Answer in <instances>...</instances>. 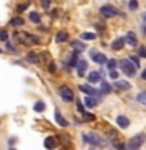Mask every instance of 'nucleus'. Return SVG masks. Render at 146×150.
Here are the masks:
<instances>
[{
  "instance_id": "nucleus-43",
  "label": "nucleus",
  "mask_w": 146,
  "mask_h": 150,
  "mask_svg": "<svg viewBox=\"0 0 146 150\" xmlns=\"http://www.w3.org/2000/svg\"><path fill=\"white\" fill-rule=\"evenodd\" d=\"M9 150H14V149H9Z\"/></svg>"
},
{
  "instance_id": "nucleus-7",
  "label": "nucleus",
  "mask_w": 146,
  "mask_h": 150,
  "mask_svg": "<svg viewBox=\"0 0 146 150\" xmlns=\"http://www.w3.org/2000/svg\"><path fill=\"white\" fill-rule=\"evenodd\" d=\"M79 91L85 92L87 96H93V97H99V96H101V92H99L97 89L91 88L89 84H79Z\"/></svg>"
},
{
  "instance_id": "nucleus-37",
  "label": "nucleus",
  "mask_w": 146,
  "mask_h": 150,
  "mask_svg": "<svg viewBox=\"0 0 146 150\" xmlns=\"http://www.w3.org/2000/svg\"><path fill=\"white\" fill-rule=\"evenodd\" d=\"M138 55L143 56V58H146V49H145V47H140V49H138Z\"/></svg>"
},
{
  "instance_id": "nucleus-26",
  "label": "nucleus",
  "mask_w": 146,
  "mask_h": 150,
  "mask_svg": "<svg viewBox=\"0 0 146 150\" xmlns=\"http://www.w3.org/2000/svg\"><path fill=\"white\" fill-rule=\"evenodd\" d=\"M137 100H138L141 105H146V91H141L137 94Z\"/></svg>"
},
{
  "instance_id": "nucleus-3",
  "label": "nucleus",
  "mask_w": 146,
  "mask_h": 150,
  "mask_svg": "<svg viewBox=\"0 0 146 150\" xmlns=\"http://www.w3.org/2000/svg\"><path fill=\"white\" fill-rule=\"evenodd\" d=\"M85 141L89 144H93V145H97V147H105L107 145V139H104L101 134H97V133H88V134H85L83 136Z\"/></svg>"
},
{
  "instance_id": "nucleus-27",
  "label": "nucleus",
  "mask_w": 146,
  "mask_h": 150,
  "mask_svg": "<svg viewBox=\"0 0 146 150\" xmlns=\"http://www.w3.org/2000/svg\"><path fill=\"white\" fill-rule=\"evenodd\" d=\"M101 86H102V92L104 94H110L112 92V86L107 81H101Z\"/></svg>"
},
{
  "instance_id": "nucleus-15",
  "label": "nucleus",
  "mask_w": 146,
  "mask_h": 150,
  "mask_svg": "<svg viewBox=\"0 0 146 150\" xmlns=\"http://www.w3.org/2000/svg\"><path fill=\"white\" fill-rule=\"evenodd\" d=\"M126 42L130 47H137V45H138V39H137V35H135L134 31H129L126 35Z\"/></svg>"
},
{
  "instance_id": "nucleus-5",
  "label": "nucleus",
  "mask_w": 146,
  "mask_h": 150,
  "mask_svg": "<svg viewBox=\"0 0 146 150\" xmlns=\"http://www.w3.org/2000/svg\"><path fill=\"white\" fill-rule=\"evenodd\" d=\"M99 13H101V16H102V17L112 19V17H115L120 11H118V9L113 6V5H102V6L99 8Z\"/></svg>"
},
{
  "instance_id": "nucleus-42",
  "label": "nucleus",
  "mask_w": 146,
  "mask_h": 150,
  "mask_svg": "<svg viewBox=\"0 0 146 150\" xmlns=\"http://www.w3.org/2000/svg\"><path fill=\"white\" fill-rule=\"evenodd\" d=\"M145 21H146V13H145Z\"/></svg>"
},
{
  "instance_id": "nucleus-10",
  "label": "nucleus",
  "mask_w": 146,
  "mask_h": 150,
  "mask_svg": "<svg viewBox=\"0 0 146 150\" xmlns=\"http://www.w3.org/2000/svg\"><path fill=\"white\" fill-rule=\"evenodd\" d=\"M77 75L79 77H85V72H87V69H88V63L85 59H79V63H77Z\"/></svg>"
},
{
  "instance_id": "nucleus-21",
  "label": "nucleus",
  "mask_w": 146,
  "mask_h": 150,
  "mask_svg": "<svg viewBox=\"0 0 146 150\" xmlns=\"http://www.w3.org/2000/svg\"><path fill=\"white\" fill-rule=\"evenodd\" d=\"M9 25H11V27H14V28H16V27H22V25H24V19H22L21 16H17V17H13L11 21H9Z\"/></svg>"
},
{
  "instance_id": "nucleus-35",
  "label": "nucleus",
  "mask_w": 146,
  "mask_h": 150,
  "mask_svg": "<svg viewBox=\"0 0 146 150\" xmlns=\"http://www.w3.org/2000/svg\"><path fill=\"white\" fill-rule=\"evenodd\" d=\"M129 59H130V61H132V63H134L135 66H137V67H140V61H138V58H137V56H130Z\"/></svg>"
},
{
  "instance_id": "nucleus-25",
  "label": "nucleus",
  "mask_w": 146,
  "mask_h": 150,
  "mask_svg": "<svg viewBox=\"0 0 146 150\" xmlns=\"http://www.w3.org/2000/svg\"><path fill=\"white\" fill-rule=\"evenodd\" d=\"M94 38H96V35H94V33H89V31H85L80 35V39H83V41H93Z\"/></svg>"
},
{
  "instance_id": "nucleus-14",
  "label": "nucleus",
  "mask_w": 146,
  "mask_h": 150,
  "mask_svg": "<svg viewBox=\"0 0 146 150\" xmlns=\"http://www.w3.org/2000/svg\"><path fill=\"white\" fill-rule=\"evenodd\" d=\"M124 44H126V38H116V39L112 42V50H115V52L122 50Z\"/></svg>"
},
{
  "instance_id": "nucleus-19",
  "label": "nucleus",
  "mask_w": 146,
  "mask_h": 150,
  "mask_svg": "<svg viewBox=\"0 0 146 150\" xmlns=\"http://www.w3.org/2000/svg\"><path fill=\"white\" fill-rule=\"evenodd\" d=\"M99 81H102L99 72H89V75H88V83H89V84H96V83H99Z\"/></svg>"
},
{
  "instance_id": "nucleus-16",
  "label": "nucleus",
  "mask_w": 146,
  "mask_h": 150,
  "mask_svg": "<svg viewBox=\"0 0 146 150\" xmlns=\"http://www.w3.org/2000/svg\"><path fill=\"white\" fill-rule=\"evenodd\" d=\"M115 89H116V91H120V92H122V91H129V89H130V84L127 83V81H124V80H116Z\"/></svg>"
},
{
  "instance_id": "nucleus-13",
  "label": "nucleus",
  "mask_w": 146,
  "mask_h": 150,
  "mask_svg": "<svg viewBox=\"0 0 146 150\" xmlns=\"http://www.w3.org/2000/svg\"><path fill=\"white\" fill-rule=\"evenodd\" d=\"M55 41L58 42V44H63V42H68V41H69V33H68V31H64V30L58 31V33L55 35Z\"/></svg>"
},
{
  "instance_id": "nucleus-20",
  "label": "nucleus",
  "mask_w": 146,
  "mask_h": 150,
  "mask_svg": "<svg viewBox=\"0 0 146 150\" xmlns=\"http://www.w3.org/2000/svg\"><path fill=\"white\" fill-rule=\"evenodd\" d=\"M27 61L31 64H39L41 63V55H36V53H28L27 55Z\"/></svg>"
},
{
  "instance_id": "nucleus-38",
  "label": "nucleus",
  "mask_w": 146,
  "mask_h": 150,
  "mask_svg": "<svg viewBox=\"0 0 146 150\" xmlns=\"http://www.w3.org/2000/svg\"><path fill=\"white\" fill-rule=\"evenodd\" d=\"M94 28H96V30H97V31H104V28H105V27H104V25H102V23H99V22H97V23H96V25H94Z\"/></svg>"
},
{
  "instance_id": "nucleus-11",
  "label": "nucleus",
  "mask_w": 146,
  "mask_h": 150,
  "mask_svg": "<svg viewBox=\"0 0 146 150\" xmlns=\"http://www.w3.org/2000/svg\"><path fill=\"white\" fill-rule=\"evenodd\" d=\"M54 119H55V122H57V125L63 127V128H64V127H68V125H69V124H68V120L64 119V117H63V114H61L60 111H55V112H54Z\"/></svg>"
},
{
  "instance_id": "nucleus-9",
  "label": "nucleus",
  "mask_w": 146,
  "mask_h": 150,
  "mask_svg": "<svg viewBox=\"0 0 146 150\" xmlns=\"http://www.w3.org/2000/svg\"><path fill=\"white\" fill-rule=\"evenodd\" d=\"M116 125L120 127V128L126 130L127 127L130 125V120H129V117H127V116H124V114H120V116H116Z\"/></svg>"
},
{
  "instance_id": "nucleus-6",
  "label": "nucleus",
  "mask_w": 146,
  "mask_h": 150,
  "mask_svg": "<svg viewBox=\"0 0 146 150\" xmlns=\"http://www.w3.org/2000/svg\"><path fill=\"white\" fill-rule=\"evenodd\" d=\"M89 58L93 59V63H97V64H104V63H107V56L101 53V52H97V50H91L89 52Z\"/></svg>"
},
{
  "instance_id": "nucleus-8",
  "label": "nucleus",
  "mask_w": 146,
  "mask_h": 150,
  "mask_svg": "<svg viewBox=\"0 0 146 150\" xmlns=\"http://www.w3.org/2000/svg\"><path fill=\"white\" fill-rule=\"evenodd\" d=\"M104 134H105V138L108 141H112L113 144H116L118 141H120V138H121V136L118 134V130H115V128H107L105 131H104Z\"/></svg>"
},
{
  "instance_id": "nucleus-32",
  "label": "nucleus",
  "mask_w": 146,
  "mask_h": 150,
  "mask_svg": "<svg viewBox=\"0 0 146 150\" xmlns=\"http://www.w3.org/2000/svg\"><path fill=\"white\" fill-rule=\"evenodd\" d=\"M0 39H2V41H8V33L5 31V30L0 31Z\"/></svg>"
},
{
  "instance_id": "nucleus-23",
  "label": "nucleus",
  "mask_w": 146,
  "mask_h": 150,
  "mask_svg": "<svg viewBox=\"0 0 146 150\" xmlns=\"http://www.w3.org/2000/svg\"><path fill=\"white\" fill-rule=\"evenodd\" d=\"M33 110H35L36 112H42L46 110V103L42 102V100H38V102H35V105H33Z\"/></svg>"
},
{
  "instance_id": "nucleus-31",
  "label": "nucleus",
  "mask_w": 146,
  "mask_h": 150,
  "mask_svg": "<svg viewBox=\"0 0 146 150\" xmlns=\"http://www.w3.org/2000/svg\"><path fill=\"white\" fill-rule=\"evenodd\" d=\"M49 72H50V74H55V72H57V66H55V63H49Z\"/></svg>"
},
{
  "instance_id": "nucleus-36",
  "label": "nucleus",
  "mask_w": 146,
  "mask_h": 150,
  "mask_svg": "<svg viewBox=\"0 0 146 150\" xmlns=\"http://www.w3.org/2000/svg\"><path fill=\"white\" fill-rule=\"evenodd\" d=\"M110 78H112V80H118V72H116L115 69L110 70Z\"/></svg>"
},
{
  "instance_id": "nucleus-2",
  "label": "nucleus",
  "mask_w": 146,
  "mask_h": 150,
  "mask_svg": "<svg viewBox=\"0 0 146 150\" xmlns=\"http://www.w3.org/2000/svg\"><path fill=\"white\" fill-rule=\"evenodd\" d=\"M146 142V134L145 133H138L134 138H130V141L127 142V150H140L141 145Z\"/></svg>"
},
{
  "instance_id": "nucleus-33",
  "label": "nucleus",
  "mask_w": 146,
  "mask_h": 150,
  "mask_svg": "<svg viewBox=\"0 0 146 150\" xmlns=\"http://www.w3.org/2000/svg\"><path fill=\"white\" fill-rule=\"evenodd\" d=\"M83 119H85V120H94L96 117H94V114H88V112H85V114H83Z\"/></svg>"
},
{
  "instance_id": "nucleus-30",
  "label": "nucleus",
  "mask_w": 146,
  "mask_h": 150,
  "mask_svg": "<svg viewBox=\"0 0 146 150\" xmlns=\"http://www.w3.org/2000/svg\"><path fill=\"white\" fill-rule=\"evenodd\" d=\"M115 66H116V61H115V59H108V61H107V67L110 69V70L115 69Z\"/></svg>"
},
{
  "instance_id": "nucleus-34",
  "label": "nucleus",
  "mask_w": 146,
  "mask_h": 150,
  "mask_svg": "<svg viewBox=\"0 0 146 150\" xmlns=\"http://www.w3.org/2000/svg\"><path fill=\"white\" fill-rule=\"evenodd\" d=\"M27 6H28V2H27V3H22V5H19V6L16 8V11H17V13H21V11H24V9H25Z\"/></svg>"
},
{
  "instance_id": "nucleus-12",
  "label": "nucleus",
  "mask_w": 146,
  "mask_h": 150,
  "mask_svg": "<svg viewBox=\"0 0 146 150\" xmlns=\"http://www.w3.org/2000/svg\"><path fill=\"white\" fill-rule=\"evenodd\" d=\"M57 138L55 136H47V138L44 139V147L47 149V150H54L55 147H57Z\"/></svg>"
},
{
  "instance_id": "nucleus-39",
  "label": "nucleus",
  "mask_w": 146,
  "mask_h": 150,
  "mask_svg": "<svg viewBox=\"0 0 146 150\" xmlns=\"http://www.w3.org/2000/svg\"><path fill=\"white\" fill-rule=\"evenodd\" d=\"M42 6H44V8H49V6H50V0H42Z\"/></svg>"
},
{
  "instance_id": "nucleus-17",
  "label": "nucleus",
  "mask_w": 146,
  "mask_h": 150,
  "mask_svg": "<svg viewBox=\"0 0 146 150\" xmlns=\"http://www.w3.org/2000/svg\"><path fill=\"white\" fill-rule=\"evenodd\" d=\"M83 103L87 108H94L97 105V97H93V96H87L83 98Z\"/></svg>"
},
{
  "instance_id": "nucleus-41",
  "label": "nucleus",
  "mask_w": 146,
  "mask_h": 150,
  "mask_svg": "<svg viewBox=\"0 0 146 150\" xmlns=\"http://www.w3.org/2000/svg\"><path fill=\"white\" fill-rule=\"evenodd\" d=\"M141 30H143V33H146V25H141Z\"/></svg>"
},
{
  "instance_id": "nucleus-24",
  "label": "nucleus",
  "mask_w": 146,
  "mask_h": 150,
  "mask_svg": "<svg viewBox=\"0 0 146 150\" xmlns=\"http://www.w3.org/2000/svg\"><path fill=\"white\" fill-rule=\"evenodd\" d=\"M71 44H72V47H74V52H83V49H85V44L83 42H80V41H72L71 42Z\"/></svg>"
},
{
  "instance_id": "nucleus-28",
  "label": "nucleus",
  "mask_w": 146,
  "mask_h": 150,
  "mask_svg": "<svg viewBox=\"0 0 146 150\" xmlns=\"http://www.w3.org/2000/svg\"><path fill=\"white\" fill-rule=\"evenodd\" d=\"M77 111H79L82 116L85 114V112H87V111H85V103L80 102V100H77Z\"/></svg>"
},
{
  "instance_id": "nucleus-29",
  "label": "nucleus",
  "mask_w": 146,
  "mask_h": 150,
  "mask_svg": "<svg viewBox=\"0 0 146 150\" xmlns=\"http://www.w3.org/2000/svg\"><path fill=\"white\" fill-rule=\"evenodd\" d=\"M129 9H130V11L138 9V2H137V0H130V2H129Z\"/></svg>"
},
{
  "instance_id": "nucleus-18",
  "label": "nucleus",
  "mask_w": 146,
  "mask_h": 150,
  "mask_svg": "<svg viewBox=\"0 0 146 150\" xmlns=\"http://www.w3.org/2000/svg\"><path fill=\"white\" fill-rule=\"evenodd\" d=\"M77 63H79L77 52H72V53L69 55V58L66 59V66H69V67H74V66H77Z\"/></svg>"
},
{
  "instance_id": "nucleus-40",
  "label": "nucleus",
  "mask_w": 146,
  "mask_h": 150,
  "mask_svg": "<svg viewBox=\"0 0 146 150\" xmlns=\"http://www.w3.org/2000/svg\"><path fill=\"white\" fill-rule=\"evenodd\" d=\"M140 77L143 78V80H146V69H143V70H141V75H140Z\"/></svg>"
},
{
  "instance_id": "nucleus-22",
  "label": "nucleus",
  "mask_w": 146,
  "mask_h": 150,
  "mask_svg": "<svg viewBox=\"0 0 146 150\" xmlns=\"http://www.w3.org/2000/svg\"><path fill=\"white\" fill-rule=\"evenodd\" d=\"M28 19H30V22H33V23H39L41 22V16H39V13H36V11L28 13Z\"/></svg>"
},
{
  "instance_id": "nucleus-4",
  "label": "nucleus",
  "mask_w": 146,
  "mask_h": 150,
  "mask_svg": "<svg viewBox=\"0 0 146 150\" xmlns=\"http://www.w3.org/2000/svg\"><path fill=\"white\" fill-rule=\"evenodd\" d=\"M58 94H60L61 100L66 102V103H71V102H74V100H75L72 89L68 88V86H60V88H58Z\"/></svg>"
},
{
  "instance_id": "nucleus-1",
  "label": "nucleus",
  "mask_w": 146,
  "mask_h": 150,
  "mask_svg": "<svg viewBox=\"0 0 146 150\" xmlns=\"http://www.w3.org/2000/svg\"><path fill=\"white\" fill-rule=\"evenodd\" d=\"M118 66H120V69L122 70V72H124L127 77H135L137 75V66L132 63L130 59H121V61H118Z\"/></svg>"
}]
</instances>
